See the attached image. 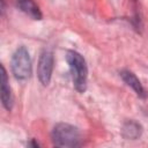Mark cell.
Listing matches in <instances>:
<instances>
[{
    "label": "cell",
    "instance_id": "obj_9",
    "mask_svg": "<svg viewBox=\"0 0 148 148\" xmlns=\"http://www.w3.org/2000/svg\"><path fill=\"white\" fill-rule=\"evenodd\" d=\"M28 145H29V146H32V147H39V145H38L36 141H34V140H32L30 143H28Z\"/></svg>",
    "mask_w": 148,
    "mask_h": 148
},
{
    "label": "cell",
    "instance_id": "obj_1",
    "mask_svg": "<svg viewBox=\"0 0 148 148\" xmlns=\"http://www.w3.org/2000/svg\"><path fill=\"white\" fill-rule=\"evenodd\" d=\"M66 60L69 66L73 86L79 92H84L87 89L88 67L84 58L76 51L69 50L66 54Z\"/></svg>",
    "mask_w": 148,
    "mask_h": 148
},
{
    "label": "cell",
    "instance_id": "obj_7",
    "mask_svg": "<svg viewBox=\"0 0 148 148\" xmlns=\"http://www.w3.org/2000/svg\"><path fill=\"white\" fill-rule=\"evenodd\" d=\"M15 5L20 8V10H22L24 14H27L31 18L42 20L43 14L34 0H15Z\"/></svg>",
    "mask_w": 148,
    "mask_h": 148
},
{
    "label": "cell",
    "instance_id": "obj_6",
    "mask_svg": "<svg viewBox=\"0 0 148 148\" xmlns=\"http://www.w3.org/2000/svg\"><path fill=\"white\" fill-rule=\"evenodd\" d=\"M1 102L3 108L7 111H10L13 108V94H12V89L8 82V76H7V72L3 67V65H1Z\"/></svg>",
    "mask_w": 148,
    "mask_h": 148
},
{
    "label": "cell",
    "instance_id": "obj_8",
    "mask_svg": "<svg viewBox=\"0 0 148 148\" xmlns=\"http://www.w3.org/2000/svg\"><path fill=\"white\" fill-rule=\"evenodd\" d=\"M121 134L127 140H136L142 134V126L135 120H127L123 125Z\"/></svg>",
    "mask_w": 148,
    "mask_h": 148
},
{
    "label": "cell",
    "instance_id": "obj_5",
    "mask_svg": "<svg viewBox=\"0 0 148 148\" xmlns=\"http://www.w3.org/2000/svg\"><path fill=\"white\" fill-rule=\"evenodd\" d=\"M119 74H120L123 81H124L128 87H131V88L133 89V91L136 94V96H139L140 98H146V97H147L148 94H147L146 89L143 88V86L141 84L140 80L136 77V75H135L133 72H131V71H128V69H123Z\"/></svg>",
    "mask_w": 148,
    "mask_h": 148
},
{
    "label": "cell",
    "instance_id": "obj_2",
    "mask_svg": "<svg viewBox=\"0 0 148 148\" xmlns=\"http://www.w3.org/2000/svg\"><path fill=\"white\" fill-rule=\"evenodd\" d=\"M51 139L56 147L74 148L81 146L82 143L81 133L79 128L66 123L57 124L53 127L51 133Z\"/></svg>",
    "mask_w": 148,
    "mask_h": 148
},
{
    "label": "cell",
    "instance_id": "obj_3",
    "mask_svg": "<svg viewBox=\"0 0 148 148\" xmlns=\"http://www.w3.org/2000/svg\"><path fill=\"white\" fill-rule=\"evenodd\" d=\"M32 62L25 46H18L12 57V72L16 80L24 81L30 77Z\"/></svg>",
    "mask_w": 148,
    "mask_h": 148
},
{
    "label": "cell",
    "instance_id": "obj_4",
    "mask_svg": "<svg viewBox=\"0 0 148 148\" xmlns=\"http://www.w3.org/2000/svg\"><path fill=\"white\" fill-rule=\"evenodd\" d=\"M53 72V53L50 50H44L38 60L37 76L43 86H47L51 81Z\"/></svg>",
    "mask_w": 148,
    "mask_h": 148
}]
</instances>
